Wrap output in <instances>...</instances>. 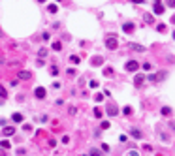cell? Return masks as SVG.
I'll use <instances>...</instances> for the list:
<instances>
[{
	"label": "cell",
	"instance_id": "cell-5",
	"mask_svg": "<svg viewBox=\"0 0 175 156\" xmlns=\"http://www.w3.org/2000/svg\"><path fill=\"white\" fill-rule=\"evenodd\" d=\"M34 94H36L38 100H43V98H45V89H43V87H38V89L34 90Z\"/></svg>",
	"mask_w": 175,
	"mask_h": 156
},
{
	"label": "cell",
	"instance_id": "cell-11",
	"mask_svg": "<svg viewBox=\"0 0 175 156\" xmlns=\"http://www.w3.org/2000/svg\"><path fill=\"white\" fill-rule=\"evenodd\" d=\"M19 79H30V77H32V75H30V72H25V70H23V72H19Z\"/></svg>",
	"mask_w": 175,
	"mask_h": 156
},
{
	"label": "cell",
	"instance_id": "cell-17",
	"mask_svg": "<svg viewBox=\"0 0 175 156\" xmlns=\"http://www.w3.org/2000/svg\"><path fill=\"white\" fill-rule=\"evenodd\" d=\"M0 98H8V92H6V89L0 85Z\"/></svg>",
	"mask_w": 175,
	"mask_h": 156
},
{
	"label": "cell",
	"instance_id": "cell-4",
	"mask_svg": "<svg viewBox=\"0 0 175 156\" xmlns=\"http://www.w3.org/2000/svg\"><path fill=\"white\" fill-rule=\"evenodd\" d=\"M128 47H130L132 51H136V53H143V51H145V47L139 45V43H128Z\"/></svg>",
	"mask_w": 175,
	"mask_h": 156
},
{
	"label": "cell",
	"instance_id": "cell-28",
	"mask_svg": "<svg viewBox=\"0 0 175 156\" xmlns=\"http://www.w3.org/2000/svg\"><path fill=\"white\" fill-rule=\"evenodd\" d=\"M145 23H153V15H145Z\"/></svg>",
	"mask_w": 175,
	"mask_h": 156
},
{
	"label": "cell",
	"instance_id": "cell-23",
	"mask_svg": "<svg viewBox=\"0 0 175 156\" xmlns=\"http://www.w3.org/2000/svg\"><path fill=\"white\" fill-rule=\"evenodd\" d=\"M156 30H158V32H164V30H166V25H162V23H160V25H156Z\"/></svg>",
	"mask_w": 175,
	"mask_h": 156
},
{
	"label": "cell",
	"instance_id": "cell-13",
	"mask_svg": "<svg viewBox=\"0 0 175 156\" xmlns=\"http://www.w3.org/2000/svg\"><path fill=\"white\" fill-rule=\"evenodd\" d=\"M102 62H104V58H102V57H94V58H92V64H94V66H100Z\"/></svg>",
	"mask_w": 175,
	"mask_h": 156
},
{
	"label": "cell",
	"instance_id": "cell-21",
	"mask_svg": "<svg viewBox=\"0 0 175 156\" xmlns=\"http://www.w3.org/2000/svg\"><path fill=\"white\" fill-rule=\"evenodd\" d=\"M122 113H124V115H132V107H130V105H128V107H124V109H122Z\"/></svg>",
	"mask_w": 175,
	"mask_h": 156
},
{
	"label": "cell",
	"instance_id": "cell-20",
	"mask_svg": "<svg viewBox=\"0 0 175 156\" xmlns=\"http://www.w3.org/2000/svg\"><path fill=\"white\" fill-rule=\"evenodd\" d=\"M49 11H51V13H57V11H59V8L55 6V4H51V6H49Z\"/></svg>",
	"mask_w": 175,
	"mask_h": 156
},
{
	"label": "cell",
	"instance_id": "cell-30",
	"mask_svg": "<svg viewBox=\"0 0 175 156\" xmlns=\"http://www.w3.org/2000/svg\"><path fill=\"white\" fill-rule=\"evenodd\" d=\"M104 100V94H96V102H102Z\"/></svg>",
	"mask_w": 175,
	"mask_h": 156
},
{
	"label": "cell",
	"instance_id": "cell-6",
	"mask_svg": "<svg viewBox=\"0 0 175 156\" xmlns=\"http://www.w3.org/2000/svg\"><path fill=\"white\" fill-rule=\"evenodd\" d=\"M134 28H136V25H134V23H124V25H122V30H124L126 34L134 32Z\"/></svg>",
	"mask_w": 175,
	"mask_h": 156
},
{
	"label": "cell",
	"instance_id": "cell-18",
	"mask_svg": "<svg viewBox=\"0 0 175 156\" xmlns=\"http://www.w3.org/2000/svg\"><path fill=\"white\" fill-rule=\"evenodd\" d=\"M70 60L74 62V64H79V57H77V55H72V57H70Z\"/></svg>",
	"mask_w": 175,
	"mask_h": 156
},
{
	"label": "cell",
	"instance_id": "cell-34",
	"mask_svg": "<svg viewBox=\"0 0 175 156\" xmlns=\"http://www.w3.org/2000/svg\"><path fill=\"white\" fill-rule=\"evenodd\" d=\"M40 2H45V0H40Z\"/></svg>",
	"mask_w": 175,
	"mask_h": 156
},
{
	"label": "cell",
	"instance_id": "cell-27",
	"mask_svg": "<svg viewBox=\"0 0 175 156\" xmlns=\"http://www.w3.org/2000/svg\"><path fill=\"white\" fill-rule=\"evenodd\" d=\"M51 73H53V75H57V73H59V68H57V66H53V68H51Z\"/></svg>",
	"mask_w": 175,
	"mask_h": 156
},
{
	"label": "cell",
	"instance_id": "cell-26",
	"mask_svg": "<svg viewBox=\"0 0 175 156\" xmlns=\"http://www.w3.org/2000/svg\"><path fill=\"white\" fill-rule=\"evenodd\" d=\"M38 55H40V57H42V58H43V57H45V55H47V49H40V53H38Z\"/></svg>",
	"mask_w": 175,
	"mask_h": 156
},
{
	"label": "cell",
	"instance_id": "cell-1",
	"mask_svg": "<svg viewBox=\"0 0 175 156\" xmlns=\"http://www.w3.org/2000/svg\"><path fill=\"white\" fill-rule=\"evenodd\" d=\"M117 45H119L117 38H115V36H107V40H106V47L113 51V49H117Z\"/></svg>",
	"mask_w": 175,
	"mask_h": 156
},
{
	"label": "cell",
	"instance_id": "cell-15",
	"mask_svg": "<svg viewBox=\"0 0 175 156\" xmlns=\"http://www.w3.org/2000/svg\"><path fill=\"white\" fill-rule=\"evenodd\" d=\"M53 49H55V51H60V49H62V43H60V42H53Z\"/></svg>",
	"mask_w": 175,
	"mask_h": 156
},
{
	"label": "cell",
	"instance_id": "cell-36",
	"mask_svg": "<svg viewBox=\"0 0 175 156\" xmlns=\"http://www.w3.org/2000/svg\"><path fill=\"white\" fill-rule=\"evenodd\" d=\"M57 2H60V0H57Z\"/></svg>",
	"mask_w": 175,
	"mask_h": 156
},
{
	"label": "cell",
	"instance_id": "cell-16",
	"mask_svg": "<svg viewBox=\"0 0 175 156\" xmlns=\"http://www.w3.org/2000/svg\"><path fill=\"white\" fill-rule=\"evenodd\" d=\"M162 115H164V117H170V115H171V109H170V107H162Z\"/></svg>",
	"mask_w": 175,
	"mask_h": 156
},
{
	"label": "cell",
	"instance_id": "cell-29",
	"mask_svg": "<svg viewBox=\"0 0 175 156\" xmlns=\"http://www.w3.org/2000/svg\"><path fill=\"white\" fill-rule=\"evenodd\" d=\"M98 87V81H90V89H96Z\"/></svg>",
	"mask_w": 175,
	"mask_h": 156
},
{
	"label": "cell",
	"instance_id": "cell-35",
	"mask_svg": "<svg viewBox=\"0 0 175 156\" xmlns=\"http://www.w3.org/2000/svg\"><path fill=\"white\" fill-rule=\"evenodd\" d=\"M173 38H175V32H173Z\"/></svg>",
	"mask_w": 175,
	"mask_h": 156
},
{
	"label": "cell",
	"instance_id": "cell-33",
	"mask_svg": "<svg viewBox=\"0 0 175 156\" xmlns=\"http://www.w3.org/2000/svg\"><path fill=\"white\" fill-rule=\"evenodd\" d=\"M171 23H173V25H175V15H173V17H171Z\"/></svg>",
	"mask_w": 175,
	"mask_h": 156
},
{
	"label": "cell",
	"instance_id": "cell-7",
	"mask_svg": "<svg viewBox=\"0 0 175 156\" xmlns=\"http://www.w3.org/2000/svg\"><path fill=\"white\" fill-rule=\"evenodd\" d=\"M130 135H132V137H136V139H141V137H143L141 130H138V128H132V130H130Z\"/></svg>",
	"mask_w": 175,
	"mask_h": 156
},
{
	"label": "cell",
	"instance_id": "cell-9",
	"mask_svg": "<svg viewBox=\"0 0 175 156\" xmlns=\"http://www.w3.org/2000/svg\"><path fill=\"white\" fill-rule=\"evenodd\" d=\"M13 134H15V128H11V126L2 130V135H4V137H8V135H13Z\"/></svg>",
	"mask_w": 175,
	"mask_h": 156
},
{
	"label": "cell",
	"instance_id": "cell-31",
	"mask_svg": "<svg viewBox=\"0 0 175 156\" xmlns=\"http://www.w3.org/2000/svg\"><path fill=\"white\" fill-rule=\"evenodd\" d=\"M168 6H170V8H175V0H168Z\"/></svg>",
	"mask_w": 175,
	"mask_h": 156
},
{
	"label": "cell",
	"instance_id": "cell-12",
	"mask_svg": "<svg viewBox=\"0 0 175 156\" xmlns=\"http://www.w3.org/2000/svg\"><path fill=\"white\" fill-rule=\"evenodd\" d=\"M11 119H13V122H23V115L21 113H13Z\"/></svg>",
	"mask_w": 175,
	"mask_h": 156
},
{
	"label": "cell",
	"instance_id": "cell-25",
	"mask_svg": "<svg viewBox=\"0 0 175 156\" xmlns=\"http://www.w3.org/2000/svg\"><path fill=\"white\" fill-rule=\"evenodd\" d=\"M109 126H111V124H109L107 120H104V122H102V130H107Z\"/></svg>",
	"mask_w": 175,
	"mask_h": 156
},
{
	"label": "cell",
	"instance_id": "cell-2",
	"mask_svg": "<svg viewBox=\"0 0 175 156\" xmlns=\"http://www.w3.org/2000/svg\"><path fill=\"white\" fill-rule=\"evenodd\" d=\"M126 72H136V70L139 68V64H138V62L136 60H128V62H126Z\"/></svg>",
	"mask_w": 175,
	"mask_h": 156
},
{
	"label": "cell",
	"instance_id": "cell-24",
	"mask_svg": "<svg viewBox=\"0 0 175 156\" xmlns=\"http://www.w3.org/2000/svg\"><path fill=\"white\" fill-rule=\"evenodd\" d=\"M141 68H143V70H145V72H149V70H151V68H153V66H151V64H149V62H145V64H141Z\"/></svg>",
	"mask_w": 175,
	"mask_h": 156
},
{
	"label": "cell",
	"instance_id": "cell-19",
	"mask_svg": "<svg viewBox=\"0 0 175 156\" xmlns=\"http://www.w3.org/2000/svg\"><path fill=\"white\" fill-rule=\"evenodd\" d=\"M104 75H107V77L113 75V68H106V70H104Z\"/></svg>",
	"mask_w": 175,
	"mask_h": 156
},
{
	"label": "cell",
	"instance_id": "cell-32",
	"mask_svg": "<svg viewBox=\"0 0 175 156\" xmlns=\"http://www.w3.org/2000/svg\"><path fill=\"white\" fill-rule=\"evenodd\" d=\"M130 2H134V4H143L145 0H130Z\"/></svg>",
	"mask_w": 175,
	"mask_h": 156
},
{
	"label": "cell",
	"instance_id": "cell-22",
	"mask_svg": "<svg viewBox=\"0 0 175 156\" xmlns=\"http://www.w3.org/2000/svg\"><path fill=\"white\" fill-rule=\"evenodd\" d=\"M94 117H98V119H102V111H100V107L94 109Z\"/></svg>",
	"mask_w": 175,
	"mask_h": 156
},
{
	"label": "cell",
	"instance_id": "cell-8",
	"mask_svg": "<svg viewBox=\"0 0 175 156\" xmlns=\"http://www.w3.org/2000/svg\"><path fill=\"white\" fill-rule=\"evenodd\" d=\"M143 81H145V77H143V75H136V77H134V85H136V87H141Z\"/></svg>",
	"mask_w": 175,
	"mask_h": 156
},
{
	"label": "cell",
	"instance_id": "cell-10",
	"mask_svg": "<svg viewBox=\"0 0 175 156\" xmlns=\"http://www.w3.org/2000/svg\"><path fill=\"white\" fill-rule=\"evenodd\" d=\"M117 113H119V109H117L115 105H109V107H107V115H109V117H115Z\"/></svg>",
	"mask_w": 175,
	"mask_h": 156
},
{
	"label": "cell",
	"instance_id": "cell-14",
	"mask_svg": "<svg viewBox=\"0 0 175 156\" xmlns=\"http://www.w3.org/2000/svg\"><path fill=\"white\" fill-rule=\"evenodd\" d=\"M0 147H2V149H10V147H11V143L4 139V141H0Z\"/></svg>",
	"mask_w": 175,
	"mask_h": 156
},
{
	"label": "cell",
	"instance_id": "cell-3",
	"mask_svg": "<svg viewBox=\"0 0 175 156\" xmlns=\"http://www.w3.org/2000/svg\"><path fill=\"white\" fill-rule=\"evenodd\" d=\"M164 10H166V8H164L160 2H154V8H153V11H154L156 15H162V13H164Z\"/></svg>",
	"mask_w": 175,
	"mask_h": 156
}]
</instances>
